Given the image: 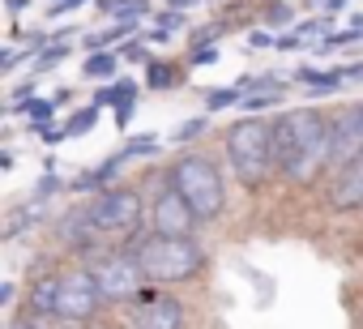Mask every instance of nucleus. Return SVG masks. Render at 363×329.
I'll use <instances>...</instances> for the list:
<instances>
[{
	"label": "nucleus",
	"instance_id": "obj_1",
	"mask_svg": "<svg viewBox=\"0 0 363 329\" xmlns=\"http://www.w3.org/2000/svg\"><path fill=\"white\" fill-rule=\"evenodd\" d=\"M274 176L286 184H312L329 172V128L333 120L316 107H291L274 124Z\"/></svg>",
	"mask_w": 363,
	"mask_h": 329
},
{
	"label": "nucleus",
	"instance_id": "obj_2",
	"mask_svg": "<svg viewBox=\"0 0 363 329\" xmlns=\"http://www.w3.org/2000/svg\"><path fill=\"white\" fill-rule=\"evenodd\" d=\"M133 252H137V261H141V269L154 286L193 282L206 269V252L193 235H158L154 231V235H141L133 244Z\"/></svg>",
	"mask_w": 363,
	"mask_h": 329
},
{
	"label": "nucleus",
	"instance_id": "obj_3",
	"mask_svg": "<svg viewBox=\"0 0 363 329\" xmlns=\"http://www.w3.org/2000/svg\"><path fill=\"white\" fill-rule=\"evenodd\" d=\"M167 180H171L179 193H184V201L193 206V214H197L201 223H214V218L227 210L223 172H218V162H214L210 154H197V150H189V154L171 158V172H167Z\"/></svg>",
	"mask_w": 363,
	"mask_h": 329
},
{
	"label": "nucleus",
	"instance_id": "obj_4",
	"mask_svg": "<svg viewBox=\"0 0 363 329\" xmlns=\"http://www.w3.org/2000/svg\"><path fill=\"white\" fill-rule=\"evenodd\" d=\"M227 162L244 189H261L274 176V128L265 120H240L223 137Z\"/></svg>",
	"mask_w": 363,
	"mask_h": 329
},
{
	"label": "nucleus",
	"instance_id": "obj_5",
	"mask_svg": "<svg viewBox=\"0 0 363 329\" xmlns=\"http://www.w3.org/2000/svg\"><path fill=\"white\" fill-rule=\"evenodd\" d=\"M86 223L99 231V235H111V231H141V218H145V201L137 189H99L86 206H82Z\"/></svg>",
	"mask_w": 363,
	"mask_h": 329
},
{
	"label": "nucleus",
	"instance_id": "obj_6",
	"mask_svg": "<svg viewBox=\"0 0 363 329\" xmlns=\"http://www.w3.org/2000/svg\"><path fill=\"white\" fill-rule=\"evenodd\" d=\"M90 269H94V278H99L103 303L137 299V295L150 286V278H145V269H141V261H137V252H133V248H128V252H107V257H103V261H94Z\"/></svg>",
	"mask_w": 363,
	"mask_h": 329
},
{
	"label": "nucleus",
	"instance_id": "obj_7",
	"mask_svg": "<svg viewBox=\"0 0 363 329\" xmlns=\"http://www.w3.org/2000/svg\"><path fill=\"white\" fill-rule=\"evenodd\" d=\"M99 303H103V291H99V278H94V269H65L60 274V303H56V316L65 320V325H82V320H90L94 312H99Z\"/></svg>",
	"mask_w": 363,
	"mask_h": 329
},
{
	"label": "nucleus",
	"instance_id": "obj_8",
	"mask_svg": "<svg viewBox=\"0 0 363 329\" xmlns=\"http://www.w3.org/2000/svg\"><path fill=\"white\" fill-rule=\"evenodd\" d=\"M354 162H363V103L342 107L329 128V172H346Z\"/></svg>",
	"mask_w": 363,
	"mask_h": 329
},
{
	"label": "nucleus",
	"instance_id": "obj_9",
	"mask_svg": "<svg viewBox=\"0 0 363 329\" xmlns=\"http://www.w3.org/2000/svg\"><path fill=\"white\" fill-rule=\"evenodd\" d=\"M197 223H201V218L193 214V206L184 201V193L167 180V184L158 189L154 206H150V227H154L158 235H193Z\"/></svg>",
	"mask_w": 363,
	"mask_h": 329
},
{
	"label": "nucleus",
	"instance_id": "obj_10",
	"mask_svg": "<svg viewBox=\"0 0 363 329\" xmlns=\"http://www.w3.org/2000/svg\"><path fill=\"white\" fill-rule=\"evenodd\" d=\"M133 329H184V303L145 286L133 308Z\"/></svg>",
	"mask_w": 363,
	"mask_h": 329
},
{
	"label": "nucleus",
	"instance_id": "obj_11",
	"mask_svg": "<svg viewBox=\"0 0 363 329\" xmlns=\"http://www.w3.org/2000/svg\"><path fill=\"white\" fill-rule=\"evenodd\" d=\"M337 184L329 189V206L333 210H363V162H354V167L346 172H333Z\"/></svg>",
	"mask_w": 363,
	"mask_h": 329
},
{
	"label": "nucleus",
	"instance_id": "obj_12",
	"mask_svg": "<svg viewBox=\"0 0 363 329\" xmlns=\"http://www.w3.org/2000/svg\"><path fill=\"white\" fill-rule=\"evenodd\" d=\"M60 303V274H43L30 286V316H56Z\"/></svg>",
	"mask_w": 363,
	"mask_h": 329
},
{
	"label": "nucleus",
	"instance_id": "obj_13",
	"mask_svg": "<svg viewBox=\"0 0 363 329\" xmlns=\"http://www.w3.org/2000/svg\"><path fill=\"white\" fill-rule=\"evenodd\" d=\"M116 52H90V60L82 65V73L86 77H94V82H103V77H116Z\"/></svg>",
	"mask_w": 363,
	"mask_h": 329
},
{
	"label": "nucleus",
	"instance_id": "obj_14",
	"mask_svg": "<svg viewBox=\"0 0 363 329\" xmlns=\"http://www.w3.org/2000/svg\"><path fill=\"white\" fill-rule=\"evenodd\" d=\"M295 82H303V86H312V90H337L342 82H337V73H320V69H295Z\"/></svg>",
	"mask_w": 363,
	"mask_h": 329
},
{
	"label": "nucleus",
	"instance_id": "obj_15",
	"mask_svg": "<svg viewBox=\"0 0 363 329\" xmlns=\"http://www.w3.org/2000/svg\"><path fill=\"white\" fill-rule=\"evenodd\" d=\"M240 86H223V90H210L206 94V111H223V107H240Z\"/></svg>",
	"mask_w": 363,
	"mask_h": 329
},
{
	"label": "nucleus",
	"instance_id": "obj_16",
	"mask_svg": "<svg viewBox=\"0 0 363 329\" xmlns=\"http://www.w3.org/2000/svg\"><path fill=\"white\" fill-rule=\"evenodd\" d=\"M278 94H282V86H269V90H248V94L240 99V107H244V111H261V107L278 103Z\"/></svg>",
	"mask_w": 363,
	"mask_h": 329
},
{
	"label": "nucleus",
	"instance_id": "obj_17",
	"mask_svg": "<svg viewBox=\"0 0 363 329\" xmlns=\"http://www.w3.org/2000/svg\"><path fill=\"white\" fill-rule=\"evenodd\" d=\"M94 120H99V107H82V111H73V116H69L65 133H69V137H82V133H90V128H94Z\"/></svg>",
	"mask_w": 363,
	"mask_h": 329
},
{
	"label": "nucleus",
	"instance_id": "obj_18",
	"mask_svg": "<svg viewBox=\"0 0 363 329\" xmlns=\"http://www.w3.org/2000/svg\"><path fill=\"white\" fill-rule=\"evenodd\" d=\"M69 48H73V43H65V39H56V43H52L48 52H39V56H35V69H39V73H43V69H56V65H60V60L69 56Z\"/></svg>",
	"mask_w": 363,
	"mask_h": 329
},
{
	"label": "nucleus",
	"instance_id": "obj_19",
	"mask_svg": "<svg viewBox=\"0 0 363 329\" xmlns=\"http://www.w3.org/2000/svg\"><path fill=\"white\" fill-rule=\"evenodd\" d=\"M145 82H150L154 90H167V86H175V82H179V73H175L171 65H162V60H154V65H150V73H145Z\"/></svg>",
	"mask_w": 363,
	"mask_h": 329
},
{
	"label": "nucleus",
	"instance_id": "obj_20",
	"mask_svg": "<svg viewBox=\"0 0 363 329\" xmlns=\"http://www.w3.org/2000/svg\"><path fill=\"white\" fill-rule=\"evenodd\" d=\"M206 128H210V111L197 116V120H189V124H179V133H171V137H175V141H193V137H201Z\"/></svg>",
	"mask_w": 363,
	"mask_h": 329
},
{
	"label": "nucleus",
	"instance_id": "obj_21",
	"mask_svg": "<svg viewBox=\"0 0 363 329\" xmlns=\"http://www.w3.org/2000/svg\"><path fill=\"white\" fill-rule=\"evenodd\" d=\"M179 26H184V13H179V9H167V13L158 18V30H162V35H171V30H179Z\"/></svg>",
	"mask_w": 363,
	"mask_h": 329
},
{
	"label": "nucleus",
	"instance_id": "obj_22",
	"mask_svg": "<svg viewBox=\"0 0 363 329\" xmlns=\"http://www.w3.org/2000/svg\"><path fill=\"white\" fill-rule=\"evenodd\" d=\"M333 73H337V82H363V60L342 65V69H333Z\"/></svg>",
	"mask_w": 363,
	"mask_h": 329
},
{
	"label": "nucleus",
	"instance_id": "obj_23",
	"mask_svg": "<svg viewBox=\"0 0 363 329\" xmlns=\"http://www.w3.org/2000/svg\"><path fill=\"white\" fill-rule=\"evenodd\" d=\"M124 56H128V60H137V65H154V60H150V52H145V43H128V48H124Z\"/></svg>",
	"mask_w": 363,
	"mask_h": 329
},
{
	"label": "nucleus",
	"instance_id": "obj_24",
	"mask_svg": "<svg viewBox=\"0 0 363 329\" xmlns=\"http://www.w3.org/2000/svg\"><path fill=\"white\" fill-rule=\"evenodd\" d=\"M248 43H252V48H278V39H274L269 30H257V35H252Z\"/></svg>",
	"mask_w": 363,
	"mask_h": 329
},
{
	"label": "nucleus",
	"instance_id": "obj_25",
	"mask_svg": "<svg viewBox=\"0 0 363 329\" xmlns=\"http://www.w3.org/2000/svg\"><path fill=\"white\" fill-rule=\"evenodd\" d=\"M193 60H197V65H210V60H218V52H214V48H206V52H193Z\"/></svg>",
	"mask_w": 363,
	"mask_h": 329
},
{
	"label": "nucleus",
	"instance_id": "obj_26",
	"mask_svg": "<svg viewBox=\"0 0 363 329\" xmlns=\"http://www.w3.org/2000/svg\"><path fill=\"white\" fill-rule=\"evenodd\" d=\"M77 5H82V0H56L52 13H69V9H77Z\"/></svg>",
	"mask_w": 363,
	"mask_h": 329
},
{
	"label": "nucleus",
	"instance_id": "obj_27",
	"mask_svg": "<svg viewBox=\"0 0 363 329\" xmlns=\"http://www.w3.org/2000/svg\"><path fill=\"white\" fill-rule=\"evenodd\" d=\"M325 5H329V9H346V0H325Z\"/></svg>",
	"mask_w": 363,
	"mask_h": 329
},
{
	"label": "nucleus",
	"instance_id": "obj_28",
	"mask_svg": "<svg viewBox=\"0 0 363 329\" xmlns=\"http://www.w3.org/2000/svg\"><path fill=\"white\" fill-rule=\"evenodd\" d=\"M9 9H13V13H18V9H26V0H9Z\"/></svg>",
	"mask_w": 363,
	"mask_h": 329
},
{
	"label": "nucleus",
	"instance_id": "obj_29",
	"mask_svg": "<svg viewBox=\"0 0 363 329\" xmlns=\"http://www.w3.org/2000/svg\"><path fill=\"white\" fill-rule=\"evenodd\" d=\"M60 329H77V325H60Z\"/></svg>",
	"mask_w": 363,
	"mask_h": 329
},
{
	"label": "nucleus",
	"instance_id": "obj_30",
	"mask_svg": "<svg viewBox=\"0 0 363 329\" xmlns=\"http://www.w3.org/2000/svg\"><path fill=\"white\" fill-rule=\"evenodd\" d=\"M359 214H363V210H359Z\"/></svg>",
	"mask_w": 363,
	"mask_h": 329
}]
</instances>
